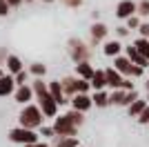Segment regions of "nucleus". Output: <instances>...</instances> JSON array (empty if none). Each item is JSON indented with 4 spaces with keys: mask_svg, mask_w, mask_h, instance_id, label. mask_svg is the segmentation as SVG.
<instances>
[{
    "mask_svg": "<svg viewBox=\"0 0 149 147\" xmlns=\"http://www.w3.org/2000/svg\"><path fill=\"white\" fill-rule=\"evenodd\" d=\"M45 2H54V0H45Z\"/></svg>",
    "mask_w": 149,
    "mask_h": 147,
    "instance_id": "42",
    "label": "nucleus"
},
{
    "mask_svg": "<svg viewBox=\"0 0 149 147\" xmlns=\"http://www.w3.org/2000/svg\"><path fill=\"white\" fill-rule=\"evenodd\" d=\"M107 31H109V29H107L102 22H93V24H91V40H93V43L102 40V38L107 36Z\"/></svg>",
    "mask_w": 149,
    "mask_h": 147,
    "instance_id": "17",
    "label": "nucleus"
},
{
    "mask_svg": "<svg viewBox=\"0 0 149 147\" xmlns=\"http://www.w3.org/2000/svg\"><path fill=\"white\" fill-rule=\"evenodd\" d=\"M76 80H78V78H65V80H62V92L76 96V94H78V92H76Z\"/></svg>",
    "mask_w": 149,
    "mask_h": 147,
    "instance_id": "24",
    "label": "nucleus"
},
{
    "mask_svg": "<svg viewBox=\"0 0 149 147\" xmlns=\"http://www.w3.org/2000/svg\"><path fill=\"white\" fill-rule=\"evenodd\" d=\"M105 76H107V85L111 87L113 92H116V89H123V83H125L123 74H118L113 67H109V69H105Z\"/></svg>",
    "mask_w": 149,
    "mask_h": 147,
    "instance_id": "7",
    "label": "nucleus"
},
{
    "mask_svg": "<svg viewBox=\"0 0 149 147\" xmlns=\"http://www.w3.org/2000/svg\"><path fill=\"white\" fill-rule=\"evenodd\" d=\"M125 51H127V58H129V60L134 62L136 67L145 69V67H147V65H149V60H147V58H145V56H140V54H138V49L134 47V45H129V47H125Z\"/></svg>",
    "mask_w": 149,
    "mask_h": 147,
    "instance_id": "8",
    "label": "nucleus"
},
{
    "mask_svg": "<svg viewBox=\"0 0 149 147\" xmlns=\"http://www.w3.org/2000/svg\"><path fill=\"white\" fill-rule=\"evenodd\" d=\"M69 54H71V58H74L76 62H87L89 54H91V49L82 43V40L71 38V40H69Z\"/></svg>",
    "mask_w": 149,
    "mask_h": 147,
    "instance_id": "4",
    "label": "nucleus"
},
{
    "mask_svg": "<svg viewBox=\"0 0 149 147\" xmlns=\"http://www.w3.org/2000/svg\"><path fill=\"white\" fill-rule=\"evenodd\" d=\"M29 71L33 74V76H38V78H40V76H45V71H47V67H45V65H40V62H33V65H31V67H29Z\"/></svg>",
    "mask_w": 149,
    "mask_h": 147,
    "instance_id": "27",
    "label": "nucleus"
},
{
    "mask_svg": "<svg viewBox=\"0 0 149 147\" xmlns=\"http://www.w3.org/2000/svg\"><path fill=\"white\" fill-rule=\"evenodd\" d=\"M76 71H78V78L89 80V83H91L93 74H96V69H93L91 65H89V62H78V65H76Z\"/></svg>",
    "mask_w": 149,
    "mask_h": 147,
    "instance_id": "13",
    "label": "nucleus"
},
{
    "mask_svg": "<svg viewBox=\"0 0 149 147\" xmlns=\"http://www.w3.org/2000/svg\"><path fill=\"white\" fill-rule=\"evenodd\" d=\"M109 105H125L127 107V92H123V89L111 92L109 94Z\"/></svg>",
    "mask_w": 149,
    "mask_h": 147,
    "instance_id": "20",
    "label": "nucleus"
},
{
    "mask_svg": "<svg viewBox=\"0 0 149 147\" xmlns=\"http://www.w3.org/2000/svg\"><path fill=\"white\" fill-rule=\"evenodd\" d=\"M2 78H5V74H2V69H0V80H2Z\"/></svg>",
    "mask_w": 149,
    "mask_h": 147,
    "instance_id": "41",
    "label": "nucleus"
},
{
    "mask_svg": "<svg viewBox=\"0 0 149 147\" xmlns=\"http://www.w3.org/2000/svg\"><path fill=\"white\" fill-rule=\"evenodd\" d=\"M147 100H149V96H147Z\"/></svg>",
    "mask_w": 149,
    "mask_h": 147,
    "instance_id": "44",
    "label": "nucleus"
},
{
    "mask_svg": "<svg viewBox=\"0 0 149 147\" xmlns=\"http://www.w3.org/2000/svg\"><path fill=\"white\" fill-rule=\"evenodd\" d=\"M31 89H33V94L38 96V100H40V98H45V96H49V85H45L40 78L31 83Z\"/></svg>",
    "mask_w": 149,
    "mask_h": 147,
    "instance_id": "19",
    "label": "nucleus"
},
{
    "mask_svg": "<svg viewBox=\"0 0 149 147\" xmlns=\"http://www.w3.org/2000/svg\"><path fill=\"white\" fill-rule=\"evenodd\" d=\"M147 107H149V100H143V98H138L136 103L131 105V107H127V109H129V116H131V118H140V114H143Z\"/></svg>",
    "mask_w": 149,
    "mask_h": 147,
    "instance_id": "16",
    "label": "nucleus"
},
{
    "mask_svg": "<svg viewBox=\"0 0 149 147\" xmlns=\"http://www.w3.org/2000/svg\"><path fill=\"white\" fill-rule=\"evenodd\" d=\"M127 34H129V29H127V27H118V36H120V38L127 36Z\"/></svg>",
    "mask_w": 149,
    "mask_h": 147,
    "instance_id": "37",
    "label": "nucleus"
},
{
    "mask_svg": "<svg viewBox=\"0 0 149 147\" xmlns=\"http://www.w3.org/2000/svg\"><path fill=\"white\" fill-rule=\"evenodd\" d=\"M42 109L36 105H25V109L20 111V127L25 129H36L42 127Z\"/></svg>",
    "mask_w": 149,
    "mask_h": 147,
    "instance_id": "1",
    "label": "nucleus"
},
{
    "mask_svg": "<svg viewBox=\"0 0 149 147\" xmlns=\"http://www.w3.org/2000/svg\"><path fill=\"white\" fill-rule=\"evenodd\" d=\"M40 109H42L45 116L54 118V116H56V111H58V103L51 96H45V98H40Z\"/></svg>",
    "mask_w": 149,
    "mask_h": 147,
    "instance_id": "10",
    "label": "nucleus"
},
{
    "mask_svg": "<svg viewBox=\"0 0 149 147\" xmlns=\"http://www.w3.org/2000/svg\"><path fill=\"white\" fill-rule=\"evenodd\" d=\"M7 69H9V71H11L13 76L22 71V62H20V58H18V56H9V58H7Z\"/></svg>",
    "mask_w": 149,
    "mask_h": 147,
    "instance_id": "21",
    "label": "nucleus"
},
{
    "mask_svg": "<svg viewBox=\"0 0 149 147\" xmlns=\"http://www.w3.org/2000/svg\"><path fill=\"white\" fill-rule=\"evenodd\" d=\"M9 9H11V7H9V2H7V0H0V16H7V13H9Z\"/></svg>",
    "mask_w": 149,
    "mask_h": 147,
    "instance_id": "32",
    "label": "nucleus"
},
{
    "mask_svg": "<svg viewBox=\"0 0 149 147\" xmlns=\"http://www.w3.org/2000/svg\"><path fill=\"white\" fill-rule=\"evenodd\" d=\"M42 134L45 136H54L56 132H54V127H42Z\"/></svg>",
    "mask_w": 149,
    "mask_h": 147,
    "instance_id": "36",
    "label": "nucleus"
},
{
    "mask_svg": "<svg viewBox=\"0 0 149 147\" xmlns=\"http://www.w3.org/2000/svg\"><path fill=\"white\" fill-rule=\"evenodd\" d=\"M54 147H78V141L76 138H60L58 145H54Z\"/></svg>",
    "mask_w": 149,
    "mask_h": 147,
    "instance_id": "28",
    "label": "nucleus"
},
{
    "mask_svg": "<svg viewBox=\"0 0 149 147\" xmlns=\"http://www.w3.org/2000/svg\"><path fill=\"white\" fill-rule=\"evenodd\" d=\"M120 49H123V45H120V40H109V43H105V47H102V51H105V56H113V58H118Z\"/></svg>",
    "mask_w": 149,
    "mask_h": 147,
    "instance_id": "18",
    "label": "nucleus"
},
{
    "mask_svg": "<svg viewBox=\"0 0 149 147\" xmlns=\"http://www.w3.org/2000/svg\"><path fill=\"white\" fill-rule=\"evenodd\" d=\"M140 20H138V16H131L129 20H127V29H140Z\"/></svg>",
    "mask_w": 149,
    "mask_h": 147,
    "instance_id": "31",
    "label": "nucleus"
},
{
    "mask_svg": "<svg viewBox=\"0 0 149 147\" xmlns=\"http://www.w3.org/2000/svg\"><path fill=\"white\" fill-rule=\"evenodd\" d=\"M138 16H149V0H140L138 2Z\"/></svg>",
    "mask_w": 149,
    "mask_h": 147,
    "instance_id": "29",
    "label": "nucleus"
},
{
    "mask_svg": "<svg viewBox=\"0 0 149 147\" xmlns=\"http://www.w3.org/2000/svg\"><path fill=\"white\" fill-rule=\"evenodd\" d=\"M136 13H138V2H134V0H120L118 7H116V16H118V18L129 20L131 16H136Z\"/></svg>",
    "mask_w": 149,
    "mask_h": 147,
    "instance_id": "6",
    "label": "nucleus"
},
{
    "mask_svg": "<svg viewBox=\"0 0 149 147\" xmlns=\"http://www.w3.org/2000/svg\"><path fill=\"white\" fill-rule=\"evenodd\" d=\"M134 47L138 49L140 56H145V58L149 60V38H138L136 43H134Z\"/></svg>",
    "mask_w": 149,
    "mask_h": 147,
    "instance_id": "22",
    "label": "nucleus"
},
{
    "mask_svg": "<svg viewBox=\"0 0 149 147\" xmlns=\"http://www.w3.org/2000/svg\"><path fill=\"white\" fill-rule=\"evenodd\" d=\"M27 2H31V0H27Z\"/></svg>",
    "mask_w": 149,
    "mask_h": 147,
    "instance_id": "43",
    "label": "nucleus"
},
{
    "mask_svg": "<svg viewBox=\"0 0 149 147\" xmlns=\"http://www.w3.org/2000/svg\"><path fill=\"white\" fill-rule=\"evenodd\" d=\"M113 69L118 74H123V76H143V71L145 69H140V67H136L134 62L127 58V56H118V58H113Z\"/></svg>",
    "mask_w": 149,
    "mask_h": 147,
    "instance_id": "2",
    "label": "nucleus"
},
{
    "mask_svg": "<svg viewBox=\"0 0 149 147\" xmlns=\"http://www.w3.org/2000/svg\"><path fill=\"white\" fill-rule=\"evenodd\" d=\"M67 118H69L71 123H74L76 127H78V125H82V120H85L82 111H76V109H71V111H69V114H67Z\"/></svg>",
    "mask_w": 149,
    "mask_h": 147,
    "instance_id": "25",
    "label": "nucleus"
},
{
    "mask_svg": "<svg viewBox=\"0 0 149 147\" xmlns=\"http://www.w3.org/2000/svg\"><path fill=\"white\" fill-rule=\"evenodd\" d=\"M27 147H47V145H40V143H36V145H27Z\"/></svg>",
    "mask_w": 149,
    "mask_h": 147,
    "instance_id": "39",
    "label": "nucleus"
},
{
    "mask_svg": "<svg viewBox=\"0 0 149 147\" xmlns=\"http://www.w3.org/2000/svg\"><path fill=\"white\" fill-rule=\"evenodd\" d=\"M71 105H74L76 111H87L93 103H91V98H89L87 94H76V96L71 98Z\"/></svg>",
    "mask_w": 149,
    "mask_h": 147,
    "instance_id": "11",
    "label": "nucleus"
},
{
    "mask_svg": "<svg viewBox=\"0 0 149 147\" xmlns=\"http://www.w3.org/2000/svg\"><path fill=\"white\" fill-rule=\"evenodd\" d=\"M138 123H140V125H149V107H147V109L143 111V114H140V118H138Z\"/></svg>",
    "mask_w": 149,
    "mask_h": 147,
    "instance_id": "33",
    "label": "nucleus"
},
{
    "mask_svg": "<svg viewBox=\"0 0 149 147\" xmlns=\"http://www.w3.org/2000/svg\"><path fill=\"white\" fill-rule=\"evenodd\" d=\"M145 87H147V92H149V78H147V83H145Z\"/></svg>",
    "mask_w": 149,
    "mask_h": 147,
    "instance_id": "40",
    "label": "nucleus"
},
{
    "mask_svg": "<svg viewBox=\"0 0 149 147\" xmlns=\"http://www.w3.org/2000/svg\"><path fill=\"white\" fill-rule=\"evenodd\" d=\"M49 96L56 100L58 105H65L67 98H65V92H62V83L60 80H51L49 83Z\"/></svg>",
    "mask_w": 149,
    "mask_h": 147,
    "instance_id": "9",
    "label": "nucleus"
},
{
    "mask_svg": "<svg viewBox=\"0 0 149 147\" xmlns=\"http://www.w3.org/2000/svg\"><path fill=\"white\" fill-rule=\"evenodd\" d=\"M138 31H140V38H149V22H143Z\"/></svg>",
    "mask_w": 149,
    "mask_h": 147,
    "instance_id": "34",
    "label": "nucleus"
},
{
    "mask_svg": "<svg viewBox=\"0 0 149 147\" xmlns=\"http://www.w3.org/2000/svg\"><path fill=\"white\" fill-rule=\"evenodd\" d=\"M13 80H16V85L25 87V85H27V71H25V69H22V71H20V74H16V76H13Z\"/></svg>",
    "mask_w": 149,
    "mask_h": 147,
    "instance_id": "30",
    "label": "nucleus"
},
{
    "mask_svg": "<svg viewBox=\"0 0 149 147\" xmlns=\"http://www.w3.org/2000/svg\"><path fill=\"white\" fill-rule=\"evenodd\" d=\"M91 87L96 92H102V87H107V76H105V69H96L91 78Z\"/></svg>",
    "mask_w": 149,
    "mask_h": 147,
    "instance_id": "15",
    "label": "nucleus"
},
{
    "mask_svg": "<svg viewBox=\"0 0 149 147\" xmlns=\"http://www.w3.org/2000/svg\"><path fill=\"white\" fill-rule=\"evenodd\" d=\"M7 2H9V7H18L22 0H7Z\"/></svg>",
    "mask_w": 149,
    "mask_h": 147,
    "instance_id": "38",
    "label": "nucleus"
},
{
    "mask_svg": "<svg viewBox=\"0 0 149 147\" xmlns=\"http://www.w3.org/2000/svg\"><path fill=\"white\" fill-rule=\"evenodd\" d=\"M54 132H56L60 138H74L76 125L69 120L67 116H60V118H56V123H54Z\"/></svg>",
    "mask_w": 149,
    "mask_h": 147,
    "instance_id": "5",
    "label": "nucleus"
},
{
    "mask_svg": "<svg viewBox=\"0 0 149 147\" xmlns=\"http://www.w3.org/2000/svg\"><path fill=\"white\" fill-rule=\"evenodd\" d=\"M91 103L96 105V107H107L109 105V94H105V92H96L91 96Z\"/></svg>",
    "mask_w": 149,
    "mask_h": 147,
    "instance_id": "23",
    "label": "nucleus"
},
{
    "mask_svg": "<svg viewBox=\"0 0 149 147\" xmlns=\"http://www.w3.org/2000/svg\"><path fill=\"white\" fill-rule=\"evenodd\" d=\"M62 2H65L67 7H80L82 5V0H62Z\"/></svg>",
    "mask_w": 149,
    "mask_h": 147,
    "instance_id": "35",
    "label": "nucleus"
},
{
    "mask_svg": "<svg viewBox=\"0 0 149 147\" xmlns=\"http://www.w3.org/2000/svg\"><path fill=\"white\" fill-rule=\"evenodd\" d=\"M13 89H16V80H13V76L7 74L5 78L0 80V96H9V94H13Z\"/></svg>",
    "mask_w": 149,
    "mask_h": 147,
    "instance_id": "14",
    "label": "nucleus"
},
{
    "mask_svg": "<svg viewBox=\"0 0 149 147\" xmlns=\"http://www.w3.org/2000/svg\"><path fill=\"white\" fill-rule=\"evenodd\" d=\"M9 138H11L13 143H20V145H36L38 143V134L33 132V129H25V127H16L9 132Z\"/></svg>",
    "mask_w": 149,
    "mask_h": 147,
    "instance_id": "3",
    "label": "nucleus"
},
{
    "mask_svg": "<svg viewBox=\"0 0 149 147\" xmlns=\"http://www.w3.org/2000/svg\"><path fill=\"white\" fill-rule=\"evenodd\" d=\"M89 87H91V83H89V80H82V78L76 80V92H78V94H87Z\"/></svg>",
    "mask_w": 149,
    "mask_h": 147,
    "instance_id": "26",
    "label": "nucleus"
},
{
    "mask_svg": "<svg viewBox=\"0 0 149 147\" xmlns=\"http://www.w3.org/2000/svg\"><path fill=\"white\" fill-rule=\"evenodd\" d=\"M31 96H33V89H31V85L18 87V89H16V94H13V98H16V103H22V105H29Z\"/></svg>",
    "mask_w": 149,
    "mask_h": 147,
    "instance_id": "12",
    "label": "nucleus"
}]
</instances>
